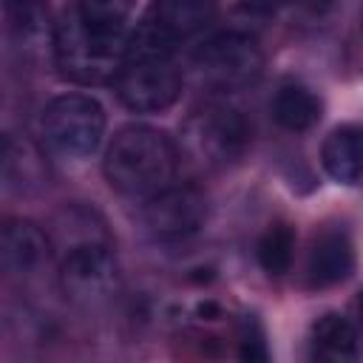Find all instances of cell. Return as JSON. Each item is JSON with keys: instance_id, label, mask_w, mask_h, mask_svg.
I'll use <instances>...</instances> for the list:
<instances>
[{"instance_id": "cell-8", "label": "cell", "mask_w": 363, "mask_h": 363, "mask_svg": "<svg viewBox=\"0 0 363 363\" xmlns=\"http://www.w3.org/2000/svg\"><path fill=\"white\" fill-rule=\"evenodd\" d=\"M60 278L74 301H102L116 289V264L105 241L85 238L65 250Z\"/></svg>"}, {"instance_id": "cell-14", "label": "cell", "mask_w": 363, "mask_h": 363, "mask_svg": "<svg viewBox=\"0 0 363 363\" xmlns=\"http://www.w3.org/2000/svg\"><path fill=\"white\" fill-rule=\"evenodd\" d=\"M315 357L323 360H354L360 354V335L343 315H323L312 326Z\"/></svg>"}, {"instance_id": "cell-16", "label": "cell", "mask_w": 363, "mask_h": 363, "mask_svg": "<svg viewBox=\"0 0 363 363\" xmlns=\"http://www.w3.org/2000/svg\"><path fill=\"white\" fill-rule=\"evenodd\" d=\"M3 179L11 190H28V184H40L37 153L14 136L3 139Z\"/></svg>"}, {"instance_id": "cell-10", "label": "cell", "mask_w": 363, "mask_h": 363, "mask_svg": "<svg viewBox=\"0 0 363 363\" xmlns=\"http://www.w3.org/2000/svg\"><path fill=\"white\" fill-rule=\"evenodd\" d=\"M354 272V244L346 230L329 227L320 230L312 241L309 261H306V278L312 286H335L346 281Z\"/></svg>"}, {"instance_id": "cell-15", "label": "cell", "mask_w": 363, "mask_h": 363, "mask_svg": "<svg viewBox=\"0 0 363 363\" xmlns=\"http://www.w3.org/2000/svg\"><path fill=\"white\" fill-rule=\"evenodd\" d=\"M258 264L267 275H284L292 267V255H295V233L289 224H272L264 230V235L258 238L255 247Z\"/></svg>"}, {"instance_id": "cell-7", "label": "cell", "mask_w": 363, "mask_h": 363, "mask_svg": "<svg viewBox=\"0 0 363 363\" xmlns=\"http://www.w3.org/2000/svg\"><path fill=\"white\" fill-rule=\"evenodd\" d=\"M207 218V196L193 184H170L145 199L142 224L159 241H179L193 235Z\"/></svg>"}, {"instance_id": "cell-18", "label": "cell", "mask_w": 363, "mask_h": 363, "mask_svg": "<svg viewBox=\"0 0 363 363\" xmlns=\"http://www.w3.org/2000/svg\"><path fill=\"white\" fill-rule=\"evenodd\" d=\"M238 343H241V357L244 360H267L269 357V352H267V340H264V329H261V323L250 315V318H244V323H241V332H238Z\"/></svg>"}, {"instance_id": "cell-9", "label": "cell", "mask_w": 363, "mask_h": 363, "mask_svg": "<svg viewBox=\"0 0 363 363\" xmlns=\"http://www.w3.org/2000/svg\"><path fill=\"white\" fill-rule=\"evenodd\" d=\"M218 11V0H153L142 26L170 45L204 31Z\"/></svg>"}, {"instance_id": "cell-1", "label": "cell", "mask_w": 363, "mask_h": 363, "mask_svg": "<svg viewBox=\"0 0 363 363\" xmlns=\"http://www.w3.org/2000/svg\"><path fill=\"white\" fill-rule=\"evenodd\" d=\"M102 170L116 193L128 199H150L173 184L179 150L159 128L125 125L108 142Z\"/></svg>"}, {"instance_id": "cell-19", "label": "cell", "mask_w": 363, "mask_h": 363, "mask_svg": "<svg viewBox=\"0 0 363 363\" xmlns=\"http://www.w3.org/2000/svg\"><path fill=\"white\" fill-rule=\"evenodd\" d=\"M286 3L289 0H238V9L247 14H272Z\"/></svg>"}, {"instance_id": "cell-17", "label": "cell", "mask_w": 363, "mask_h": 363, "mask_svg": "<svg viewBox=\"0 0 363 363\" xmlns=\"http://www.w3.org/2000/svg\"><path fill=\"white\" fill-rule=\"evenodd\" d=\"M133 6L136 0H77V14L94 28L125 31Z\"/></svg>"}, {"instance_id": "cell-11", "label": "cell", "mask_w": 363, "mask_h": 363, "mask_svg": "<svg viewBox=\"0 0 363 363\" xmlns=\"http://www.w3.org/2000/svg\"><path fill=\"white\" fill-rule=\"evenodd\" d=\"M48 261L45 233L26 218H9L0 233V264L9 275H28Z\"/></svg>"}, {"instance_id": "cell-20", "label": "cell", "mask_w": 363, "mask_h": 363, "mask_svg": "<svg viewBox=\"0 0 363 363\" xmlns=\"http://www.w3.org/2000/svg\"><path fill=\"white\" fill-rule=\"evenodd\" d=\"M357 320H360V332H363V289L357 295Z\"/></svg>"}, {"instance_id": "cell-5", "label": "cell", "mask_w": 363, "mask_h": 363, "mask_svg": "<svg viewBox=\"0 0 363 363\" xmlns=\"http://www.w3.org/2000/svg\"><path fill=\"white\" fill-rule=\"evenodd\" d=\"M196 79L213 91H238L258 79L264 54L244 31H221L204 40L190 60Z\"/></svg>"}, {"instance_id": "cell-4", "label": "cell", "mask_w": 363, "mask_h": 363, "mask_svg": "<svg viewBox=\"0 0 363 363\" xmlns=\"http://www.w3.org/2000/svg\"><path fill=\"white\" fill-rule=\"evenodd\" d=\"M40 133L51 153L62 159L91 156L105 133V108L88 94L54 96L40 116Z\"/></svg>"}, {"instance_id": "cell-3", "label": "cell", "mask_w": 363, "mask_h": 363, "mask_svg": "<svg viewBox=\"0 0 363 363\" xmlns=\"http://www.w3.org/2000/svg\"><path fill=\"white\" fill-rule=\"evenodd\" d=\"M128 51L125 31H105L88 26L77 11L65 14L54 31V57L65 79L79 85L113 82Z\"/></svg>"}, {"instance_id": "cell-12", "label": "cell", "mask_w": 363, "mask_h": 363, "mask_svg": "<svg viewBox=\"0 0 363 363\" xmlns=\"http://www.w3.org/2000/svg\"><path fill=\"white\" fill-rule=\"evenodd\" d=\"M323 170L337 184H363V125H340L335 128L320 147Z\"/></svg>"}, {"instance_id": "cell-2", "label": "cell", "mask_w": 363, "mask_h": 363, "mask_svg": "<svg viewBox=\"0 0 363 363\" xmlns=\"http://www.w3.org/2000/svg\"><path fill=\"white\" fill-rule=\"evenodd\" d=\"M176 45L156 37L142 23L128 37L122 68L113 79L119 102L133 113L167 111L182 94V71L173 60Z\"/></svg>"}, {"instance_id": "cell-6", "label": "cell", "mask_w": 363, "mask_h": 363, "mask_svg": "<svg viewBox=\"0 0 363 363\" xmlns=\"http://www.w3.org/2000/svg\"><path fill=\"white\" fill-rule=\"evenodd\" d=\"M184 139L193 159L207 167H227L247 153L252 128L241 111L230 105H207L204 111L190 116Z\"/></svg>"}, {"instance_id": "cell-13", "label": "cell", "mask_w": 363, "mask_h": 363, "mask_svg": "<svg viewBox=\"0 0 363 363\" xmlns=\"http://www.w3.org/2000/svg\"><path fill=\"white\" fill-rule=\"evenodd\" d=\"M320 111H323L320 99L303 85H281L269 105L275 125H281L284 130H292V133L315 128L320 122Z\"/></svg>"}]
</instances>
